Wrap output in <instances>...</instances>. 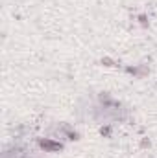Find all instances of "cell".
<instances>
[{
  "label": "cell",
  "mask_w": 157,
  "mask_h": 158,
  "mask_svg": "<svg viewBox=\"0 0 157 158\" xmlns=\"http://www.w3.org/2000/svg\"><path fill=\"white\" fill-rule=\"evenodd\" d=\"M37 145L44 153H61L65 149V143L61 140H54V138H37Z\"/></svg>",
  "instance_id": "3957f363"
},
{
  "label": "cell",
  "mask_w": 157,
  "mask_h": 158,
  "mask_svg": "<svg viewBox=\"0 0 157 158\" xmlns=\"http://www.w3.org/2000/svg\"><path fill=\"white\" fill-rule=\"evenodd\" d=\"M100 64H104V66H118V63L113 61L111 57H102L100 59Z\"/></svg>",
  "instance_id": "8992f818"
},
{
  "label": "cell",
  "mask_w": 157,
  "mask_h": 158,
  "mask_svg": "<svg viewBox=\"0 0 157 158\" xmlns=\"http://www.w3.org/2000/svg\"><path fill=\"white\" fill-rule=\"evenodd\" d=\"M141 145H142V147H144V149H146V147H148V149H150V145H152V143H150V140H148V138H144V140H142V142H141Z\"/></svg>",
  "instance_id": "ba28073f"
},
{
  "label": "cell",
  "mask_w": 157,
  "mask_h": 158,
  "mask_svg": "<svg viewBox=\"0 0 157 158\" xmlns=\"http://www.w3.org/2000/svg\"><path fill=\"white\" fill-rule=\"evenodd\" d=\"M139 22H141L142 28H148V15H146V13H141V15H139Z\"/></svg>",
  "instance_id": "52a82bcc"
},
{
  "label": "cell",
  "mask_w": 157,
  "mask_h": 158,
  "mask_svg": "<svg viewBox=\"0 0 157 158\" xmlns=\"http://www.w3.org/2000/svg\"><path fill=\"white\" fill-rule=\"evenodd\" d=\"M52 131L56 132V136H57L61 142H78L79 138H81V134H79L78 131H76L70 123H65V121L57 123Z\"/></svg>",
  "instance_id": "6da1fadb"
},
{
  "label": "cell",
  "mask_w": 157,
  "mask_h": 158,
  "mask_svg": "<svg viewBox=\"0 0 157 158\" xmlns=\"http://www.w3.org/2000/svg\"><path fill=\"white\" fill-rule=\"evenodd\" d=\"M126 72L128 74H133L135 77H144V76H148L150 70L144 64H137V66H126Z\"/></svg>",
  "instance_id": "277c9868"
},
{
  "label": "cell",
  "mask_w": 157,
  "mask_h": 158,
  "mask_svg": "<svg viewBox=\"0 0 157 158\" xmlns=\"http://www.w3.org/2000/svg\"><path fill=\"white\" fill-rule=\"evenodd\" d=\"M2 158H34L30 149L22 143H9L4 147L2 151Z\"/></svg>",
  "instance_id": "7a4b0ae2"
},
{
  "label": "cell",
  "mask_w": 157,
  "mask_h": 158,
  "mask_svg": "<svg viewBox=\"0 0 157 158\" xmlns=\"http://www.w3.org/2000/svg\"><path fill=\"white\" fill-rule=\"evenodd\" d=\"M100 134H102L104 138H111V136H113V123H104V125L100 127Z\"/></svg>",
  "instance_id": "5b68a950"
}]
</instances>
